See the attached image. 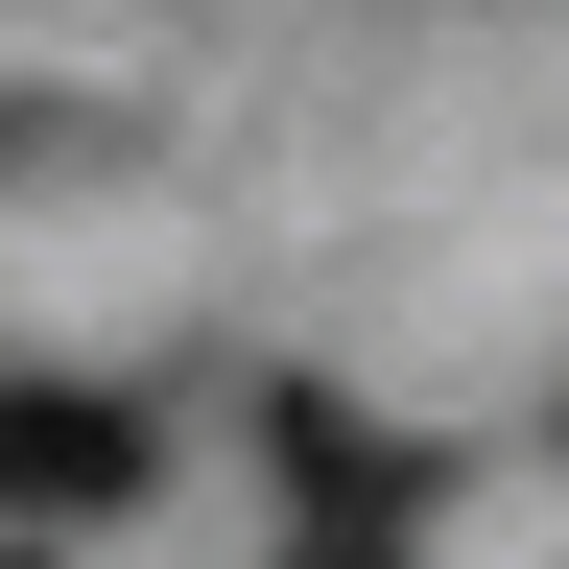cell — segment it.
Instances as JSON below:
<instances>
[{"instance_id": "obj_1", "label": "cell", "mask_w": 569, "mask_h": 569, "mask_svg": "<svg viewBox=\"0 0 569 569\" xmlns=\"http://www.w3.org/2000/svg\"><path fill=\"white\" fill-rule=\"evenodd\" d=\"M142 475H167V427L119 380H0V546H96L142 522Z\"/></svg>"}, {"instance_id": "obj_2", "label": "cell", "mask_w": 569, "mask_h": 569, "mask_svg": "<svg viewBox=\"0 0 569 569\" xmlns=\"http://www.w3.org/2000/svg\"><path fill=\"white\" fill-rule=\"evenodd\" d=\"M261 475H284V522H309V546H403L427 498H451V451L380 427L356 380H261Z\"/></svg>"}, {"instance_id": "obj_3", "label": "cell", "mask_w": 569, "mask_h": 569, "mask_svg": "<svg viewBox=\"0 0 569 569\" xmlns=\"http://www.w3.org/2000/svg\"><path fill=\"white\" fill-rule=\"evenodd\" d=\"M284 569H403V546H309V522H284Z\"/></svg>"}, {"instance_id": "obj_4", "label": "cell", "mask_w": 569, "mask_h": 569, "mask_svg": "<svg viewBox=\"0 0 569 569\" xmlns=\"http://www.w3.org/2000/svg\"><path fill=\"white\" fill-rule=\"evenodd\" d=\"M0 569H71V546H0Z\"/></svg>"}]
</instances>
